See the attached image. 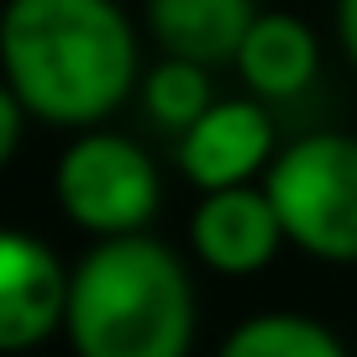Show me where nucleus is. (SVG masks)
I'll return each mask as SVG.
<instances>
[{
	"label": "nucleus",
	"instance_id": "obj_1",
	"mask_svg": "<svg viewBox=\"0 0 357 357\" xmlns=\"http://www.w3.org/2000/svg\"><path fill=\"white\" fill-rule=\"evenodd\" d=\"M0 58L26 111L84 126L116 111L137 47L111 0H11L0 16Z\"/></svg>",
	"mask_w": 357,
	"mask_h": 357
},
{
	"label": "nucleus",
	"instance_id": "obj_2",
	"mask_svg": "<svg viewBox=\"0 0 357 357\" xmlns=\"http://www.w3.org/2000/svg\"><path fill=\"white\" fill-rule=\"evenodd\" d=\"M63 326L79 357H184L195 336V294L163 242L126 231L79 263Z\"/></svg>",
	"mask_w": 357,
	"mask_h": 357
},
{
	"label": "nucleus",
	"instance_id": "obj_3",
	"mask_svg": "<svg viewBox=\"0 0 357 357\" xmlns=\"http://www.w3.org/2000/svg\"><path fill=\"white\" fill-rule=\"evenodd\" d=\"M268 200L284 236L305 252L357 263V142L352 137H305L273 163Z\"/></svg>",
	"mask_w": 357,
	"mask_h": 357
},
{
	"label": "nucleus",
	"instance_id": "obj_4",
	"mask_svg": "<svg viewBox=\"0 0 357 357\" xmlns=\"http://www.w3.org/2000/svg\"><path fill=\"white\" fill-rule=\"evenodd\" d=\"M58 200L68 221L89 226L100 236H126L153 215L158 174L142 158V147L126 137H84L58 163Z\"/></svg>",
	"mask_w": 357,
	"mask_h": 357
},
{
	"label": "nucleus",
	"instance_id": "obj_5",
	"mask_svg": "<svg viewBox=\"0 0 357 357\" xmlns=\"http://www.w3.org/2000/svg\"><path fill=\"white\" fill-rule=\"evenodd\" d=\"M68 315L58 257L26 231H0V352H26Z\"/></svg>",
	"mask_w": 357,
	"mask_h": 357
},
{
	"label": "nucleus",
	"instance_id": "obj_6",
	"mask_svg": "<svg viewBox=\"0 0 357 357\" xmlns=\"http://www.w3.org/2000/svg\"><path fill=\"white\" fill-rule=\"evenodd\" d=\"M268 153H273V126L257 105L242 100L211 105L178 142V163L200 190H236Z\"/></svg>",
	"mask_w": 357,
	"mask_h": 357
},
{
	"label": "nucleus",
	"instance_id": "obj_7",
	"mask_svg": "<svg viewBox=\"0 0 357 357\" xmlns=\"http://www.w3.org/2000/svg\"><path fill=\"white\" fill-rule=\"evenodd\" d=\"M190 236H195V252L211 268L252 273V268H263L273 257V247L284 236V221L268 195H252L236 184V190H211V200L190 221Z\"/></svg>",
	"mask_w": 357,
	"mask_h": 357
},
{
	"label": "nucleus",
	"instance_id": "obj_8",
	"mask_svg": "<svg viewBox=\"0 0 357 357\" xmlns=\"http://www.w3.org/2000/svg\"><path fill=\"white\" fill-rule=\"evenodd\" d=\"M147 22L158 43L190 63L236 58L252 32V0H147Z\"/></svg>",
	"mask_w": 357,
	"mask_h": 357
},
{
	"label": "nucleus",
	"instance_id": "obj_9",
	"mask_svg": "<svg viewBox=\"0 0 357 357\" xmlns=\"http://www.w3.org/2000/svg\"><path fill=\"white\" fill-rule=\"evenodd\" d=\"M236 63H242L252 89H263V95H294L315 74V37L294 16H257L242 53H236Z\"/></svg>",
	"mask_w": 357,
	"mask_h": 357
},
{
	"label": "nucleus",
	"instance_id": "obj_10",
	"mask_svg": "<svg viewBox=\"0 0 357 357\" xmlns=\"http://www.w3.org/2000/svg\"><path fill=\"white\" fill-rule=\"evenodd\" d=\"M221 357H347L326 326L305 315H257L226 336Z\"/></svg>",
	"mask_w": 357,
	"mask_h": 357
},
{
	"label": "nucleus",
	"instance_id": "obj_11",
	"mask_svg": "<svg viewBox=\"0 0 357 357\" xmlns=\"http://www.w3.org/2000/svg\"><path fill=\"white\" fill-rule=\"evenodd\" d=\"M147 111L158 116L174 132H190L205 111H211V84H205V68L190 58H174V63H158L147 74Z\"/></svg>",
	"mask_w": 357,
	"mask_h": 357
},
{
	"label": "nucleus",
	"instance_id": "obj_12",
	"mask_svg": "<svg viewBox=\"0 0 357 357\" xmlns=\"http://www.w3.org/2000/svg\"><path fill=\"white\" fill-rule=\"evenodd\" d=\"M16 132H22V111H16V100L0 89V163L11 158V147H16Z\"/></svg>",
	"mask_w": 357,
	"mask_h": 357
},
{
	"label": "nucleus",
	"instance_id": "obj_13",
	"mask_svg": "<svg viewBox=\"0 0 357 357\" xmlns=\"http://www.w3.org/2000/svg\"><path fill=\"white\" fill-rule=\"evenodd\" d=\"M342 43H347V53H352V63H357V0H342Z\"/></svg>",
	"mask_w": 357,
	"mask_h": 357
}]
</instances>
